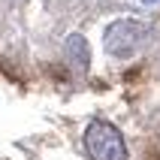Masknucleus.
<instances>
[{"instance_id": "1", "label": "nucleus", "mask_w": 160, "mask_h": 160, "mask_svg": "<svg viewBox=\"0 0 160 160\" xmlns=\"http://www.w3.org/2000/svg\"><path fill=\"white\" fill-rule=\"evenodd\" d=\"M85 148L94 160H127L124 136L109 121H91L85 130Z\"/></svg>"}, {"instance_id": "3", "label": "nucleus", "mask_w": 160, "mask_h": 160, "mask_svg": "<svg viewBox=\"0 0 160 160\" xmlns=\"http://www.w3.org/2000/svg\"><path fill=\"white\" fill-rule=\"evenodd\" d=\"M67 61L79 72H85L91 67V48H88V39L82 33H72L70 39H67Z\"/></svg>"}, {"instance_id": "2", "label": "nucleus", "mask_w": 160, "mask_h": 160, "mask_svg": "<svg viewBox=\"0 0 160 160\" xmlns=\"http://www.w3.org/2000/svg\"><path fill=\"white\" fill-rule=\"evenodd\" d=\"M145 30L139 21H130V18H121V21H112L103 33V48H106L112 58H130V54L145 42Z\"/></svg>"}, {"instance_id": "4", "label": "nucleus", "mask_w": 160, "mask_h": 160, "mask_svg": "<svg viewBox=\"0 0 160 160\" xmlns=\"http://www.w3.org/2000/svg\"><path fill=\"white\" fill-rule=\"evenodd\" d=\"M145 3H154V0H145Z\"/></svg>"}]
</instances>
